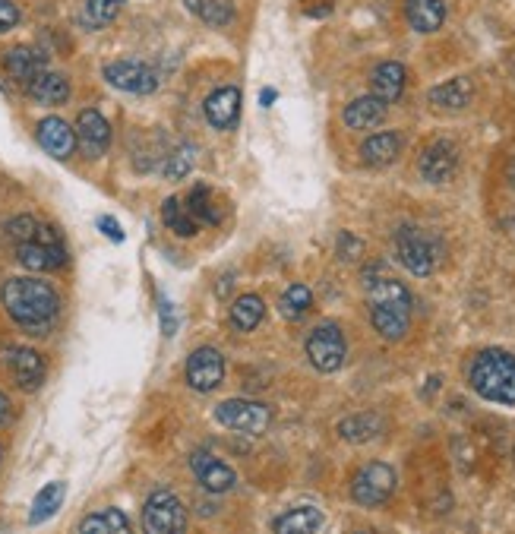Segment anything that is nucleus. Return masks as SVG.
<instances>
[{
	"mask_svg": "<svg viewBox=\"0 0 515 534\" xmlns=\"http://www.w3.org/2000/svg\"><path fill=\"white\" fill-rule=\"evenodd\" d=\"M193 16H200L206 26H228L234 19V4L231 0H184Z\"/></svg>",
	"mask_w": 515,
	"mask_h": 534,
	"instance_id": "nucleus-29",
	"label": "nucleus"
},
{
	"mask_svg": "<svg viewBox=\"0 0 515 534\" xmlns=\"http://www.w3.org/2000/svg\"><path fill=\"white\" fill-rule=\"evenodd\" d=\"M263 316H266V304L263 298H256V294H241V298L231 304V323L241 332H253L263 323Z\"/></svg>",
	"mask_w": 515,
	"mask_h": 534,
	"instance_id": "nucleus-26",
	"label": "nucleus"
},
{
	"mask_svg": "<svg viewBox=\"0 0 515 534\" xmlns=\"http://www.w3.org/2000/svg\"><path fill=\"white\" fill-rule=\"evenodd\" d=\"M98 228H102V231H105V234L111 237V241H117V244H121V241H124V231H121V228H117V225H114L111 219H98Z\"/></svg>",
	"mask_w": 515,
	"mask_h": 534,
	"instance_id": "nucleus-39",
	"label": "nucleus"
},
{
	"mask_svg": "<svg viewBox=\"0 0 515 534\" xmlns=\"http://www.w3.org/2000/svg\"><path fill=\"white\" fill-rule=\"evenodd\" d=\"M190 465L196 471V481H200L209 493H225L234 487V468L222 459L209 456V452H196Z\"/></svg>",
	"mask_w": 515,
	"mask_h": 534,
	"instance_id": "nucleus-17",
	"label": "nucleus"
},
{
	"mask_svg": "<svg viewBox=\"0 0 515 534\" xmlns=\"http://www.w3.org/2000/svg\"><path fill=\"white\" fill-rule=\"evenodd\" d=\"M105 79L121 92H133V95H149L158 86V76L149 64L140 61H114L105 67Z\"/></svg>",
	"mask_w": 515,
	"mask_h": 534,
	"instance_id": "nucleus-11",
	"label": "nucleus"
},
{
	"mask_svg": "<svg viewBox=\"0 0 515 534\" xmlns=\"http://www.w3.org/2000/svg\"><path fill=\"white\" fill-rule=\"evenodd\" d=\"M79 534H133L130 522L121 509H108V512H95V516L83 519Z\"/></svg>",
	"mask_w": 515,
	"mask_h": 534,
	"instance_id": "nucleus-28",
	"label": "nucleus"
},
{
	"mask_svg": "<svg viewBox=\"0 0 515 534\" xmlns=\"http://www.w3.org/2000/svg\"><path fill=\"white\" fill-rule=\"evenodd\" d=\"M405 16L414 32H437L446 23L443 0H405Z\"/></svg>",
	"mask_w": 515,
	"mask_h": 534,
	"instance_id": "nucleus-24",
	"label": "nucleus"
},
{
	"mask_svg": "<svg viewBox=\"0 0 515 534\" xmlns=\"http://www.w3.org/2000/svg\"><path fill=\"white\" fill-rule=\"evenodd\" d=\"M7 421H10V399L0 392V424H7Z\"/></svg>",
	"mask_w": 515,
	"mask_h": 534,
	"instance_id": "nucleus-40",
	"label": "nucleus"
},
{
	"mask_svg": "<svg viewBox=\"0 0 515 534\" xmlns=\"http://www.w3.org/2000/svg\"><path fill=\"white\" fill-rule=\"evenodd\" d=\"M162 219H165V225H168L174 234H181V237H193L196 231H200V225H196V222L190 219V212L181 206V200H177V196L165 200V206H162Z\"/></svg>",
	"mask_w": 515,
	"mask_h": 534,
	"instance_id": "nucleus-32",
	"label": "nucleus"
},
{
	"mask_svg": "<svg viewBox=\"0 0 515 534\" xmlns=\"http://www.w3.org/2000/svg\"><path fill=\"white\" fill-rule=\"evenodd\" d=\"M320 528H323V512L313 506H297L275 519L272 525L275 534H316Z\"/></svg>",
	"mask_w": 515,
	"mask_h": 534,
	"instance_id": "nucleus-25",
	"label": "nucleus"
},
{
	"mask_svg": "<svg viewBox=\"0 0 515 534\" xmlns=\"http://www.w3.org/2000/svg\"><path fill=\"white\" fill-rule=\"evenodd\" d=\"M418 168H421V177L430 184H446L449 177L459 168V149L449 140H433L421 158H418Z\"/></svg>",
	"mask_w": 515,
	"mask_h": 534,
	"instance_id": "nucleus-13",
	"label": "nucleus"
},
{
	"mask_svg": "<svg viewBox=\"0 0 515 534\" xmlns=\"http://www.w3.org/2000/svg\"><path fill=\"white\" fill-rule=\"evenodd\" d=\"M0 301H4L16 326L29 332H45L57 320V310H61L57 291L42 279H10L0 291Z\"/></svg>",
	"mask_w": 515,
	"mask_h": 534,
	"instance_id": "nucleus-2",
	"label": "nucleus"
},
{
	"mask_svg": "<svg viewBox=\"0 0 515 534\" xmlns=\"http://www.w3.org/2000/svg\"><path fill=\"white\" fill-rule=\"evenodd\" d=\"M402 152V133H373L361 146V162L370 168L392 165Z\"/></svg>",
	"mask_w": 515,
	"mask_h": 534,
	"instance_id": "nucleus-20",
	"label": "nucleus"
},
{
	"mask_svg": "<svg viewBox=\"0 0 515 534\" xmlns=\"http://www.w3.org/2000/svg\"><path fill=\"white\" fill-rule=\"evenodd\" d=\"M395 493V471L386 462H370L364 465L351 481V500L358 506H383Z\"/></svg>",
	"mask_w": 515,
	"mask_h": 534,
	"instance_id": "nucleus-7",
	"label": "nucleus"
},
{
	"mask_svg": "<svg viewBox=\"0 0 515 534\" xmlns=\"http://www.w3.org/2000/svg\"><path fill=\"white\" fill-rule=\"evenodd\" d=\"M26 92L35 98V102H42V105H64L67 98H70V79L64 73L42 70L26 86Z\"/></svg>",
	"mask_w": 515,
	"mask_h": 534,
	"instance_id": "nucleus-22",
	"label": "nucleus"
},
{
	"mask_svg": "<svg viewBox=\"0 0 515 534\" xmlns=\"http://www.w3.org/2000/svg\"><path fill=\"white\" fill-rule=\"evenodd\" d=\"M471 389L487 402L515 405V358L509 351L487 348L471 361Z\"/></svg>",
	"mask_w": 515,
	"mask_h": 534,
	"instance_id": "nucleus-3",
	"label": "nucleus"
},
{
	"mask_svg": "<svg viewBox=\"0 0 515 534\" xmlns=\"http://www.w3.org/2000/svg\"><path fill=\"white\" fill-rule=\"evenodd\" d=\"M373 272H364L367 285V304H370V323L373 329L389 342L405 339L411 323V291L383 272V263L370 266Z\"/></svg>",
	"mask_w": 515,
	"mask_h": 534,
	"instance_id": "nucleus-1",
	"label": "nucleus"
},
{
	"mask_svg": "<svg viewBox=\"0 0 515 534\" xmlns=\"http://www.w3.org/2000/svg\"><path fill=\"white\" fill-rule=\"evenodd\" d=\"M354 534H373V531H354Z\"/></svg>",
	"mask_w": 515,
	"mask_h": 534,
	"instance_id": "nucleus-42",
	"label": "nucleus"
},
{
	"mask_svg": "<svg viewBox=\"0 0 515 534\" xmlns=\"http://www.w3.org/2000/svg\"><path fill=\"white\" fill-rule=\"evenodd\" d=\"M0 364L10 370V377L19 389H35L45 380V358L32 348H4L0 351Z\"/></svg>",
	"mask_w": 515,
	"mask_h": 534,
	"instance_id": "nucleus-10",
	"label": "nucleus"
},
{
	"mask_svg": "<svg viewBox=\"0 0 515 534\" xmlns=\"http://www.w3.org/2000/svg\"><path fill=\"white\" fill-rule=\"evenodd\" d=\"M260 102H263V105H272V102H275V89H266Z\"/></svg>",
	"mask_w": 515,
	"mask_h": 534,
	"instance_id": "nucleus-41",
	"label": "nucleus"
},
{
	"mask_svg": "<svg viewBox=\"0 0 515 534\" xmlns=\"http://www.w3.org/2000/svg\"><path fill=\"white\" fill-rule=\"evenodd\" d=\"M193 158H196V152L187 143H181L165 158V177H171V181H181V177H187V171L193 168Z\"/></svg>",
	"mask_w": 515,
	"mask_h": 534,
	"instance_id": "nucleus-34",
	"label": "nucleus"
},
{
	"mask_svg": "<svg viewBox=\"0 0 515 534\" xmlns=\"http://www.w3.org/2000/svg\"><path fill=\"white\" fill-rule=\"evenodd\" d=\"M408 86V73L399 61H386V64H376L370 73V89L373 98H380V102H399L402 92Z\"/></svg>",
	"mask_w": 515,
	"mask_h": 534,
	"instance_id": "nucleus-16",
	"label": "nucleus"
},
{
	"mask_svg": "<svg viewBox=\"0 0 515 534\" xmlns=\"http://www.w3.org/2000/svg\"><path fill=\"white\" fill-rule=\"evenodd\" d=\"M215 421L228 430H237V433H253V437H260V433L269 430L272 424V411L263 405V402H244V399H231V402H222L215 408Z\"/></svg>",
	"mask_w": 515,
	"mask_h": 534,
	"instance_id": "nucleus-9",
	"label": "nucleus"
},
{
	"mask_svg": "<svg viewBox=\"0 0 515 534\" xmlns=\"http://www.w3.org/2000/svg\"><path fill=\"white\" fill-rule=\"evenodd\" d=\"M225 380V358L215 348H196L187 361V383L196 392H212Z\"/></svg>",
	"mask_w": 515,
	"mask_h": 534,
	"instance_id": "nucleus-12",
	"label": "nucleus"
},
{
	"mask_svg": "<svg viewBox=\"0 0 515 534\" xmlns=\"http://www.w3.org/2000/svg\"><path fill=\"white\" fill-rule=\"evenodd\" d=\"M203 111L209 117V124L212 127H219V130H231L237 124V117H241V89H234V86H222V89H215L206 102H203Z\"/></svg>",
	"mask_w": 515,
	"mask_h": 534,
	"instance_id": "nucleus-15",
	"label": "nucleus"
},
{
	"mask_svg": "<svg viewBox=\"0 0 515 534\" xmlns=\"http://www.w3.org/2000/svg\"><path fill=\"white\" fill-rule=\"evenodd\" d=\"M345 127L351 130H370V127H380L386 121V102L373 95H364V98H354V102L345 108L342 114Z\"/></svg>",
	"mask_w": 515,
	"mask_h": 534,
	"instance_id": "nucleus-23",
	"label": "nucleus"
},
{
	"mask_svg": "<svg viewBox=\"0 0 515 534\" xmlns=\"http://www.w3.org/2000/svg\"><path fill=\"white\" fill-rule=\"evenodd\" d=\"M4 70L16 79V83L29 86L32 79L45 70V54L38 51V48H26V45L10 48V51L4 54Z\"/></svg>",
	"mask_w": 515,
	"mask_h": 534,
	"instance_id": "nucleus-19",
	"label": "nucleus"
},
{
	"mask_svg": "<svg viewBox=\"0 0 515 534\" xmlns=\"http://www.w3.org/2000/svg\"><path fill=\"white\" fill-rule=\"evenodd\" d=\"M345 354H348V342H345V332L335 326V323H320L307 339V358L310 364L320 370V373H335L345 364Z\"/></svg>",
	"mask_w": 515,
	"mask_h": 534,
	"instance_id": "nucleus-6",
	"label": "nucleus"
},
{
	"mask_svg": "<svg viewBox=\"0 0 515 534\" xmlns=\"http://www.w3.org/2000/svg\"><path fill=\"white\" fill-rule=\"evenodd\" d=\"M35 231H38V219H35V215H16V219L7 225V234L13 237L16 244H26V241H32Z\"/></svg>",
	"mask_w": 515,
	"mask_h": 534,
	"instance_id": "nucleus-36",
	"label": "nucleus"
},
{
	"mask_svg": "<svg viewBox=\"0 0 515 534\" xmlns=\"http://www.w3.org/2000/svg\"><path fill=\"white\" fill-rule=\"evenodd\" d=\"M127 4V0H89L86 4V16H89V26H108L111 19L121 13V7Z\"/></svg>",
	"mask_w": 515,
	"mask_h": 534,
	"instance_id": "nucleus-35",
	"label": "nucleus"
},
{
	"mask_svg": "<svg viewBox=\"0 0 515 534\" xmlns=\"http://www.w3.org/2000/svg\"><path fill=\"white\" fill-rule=\"evenodd\" d=\"M61 503H64V484H48V487H42V493H38L35 503H32L29 522H32V525H38V522L51 519L54 512L61 509Z\"/></svg>",
	"mask_w": 515,
	"mask_h": 534,
	"instance_id": "nucleus-31",
	"label": "nucleus"
},
{
	"mask_svg": "<svg viewBox=\"0 0 515 534\" xmlns=\"http://www.w3.org/2000/svg\"><path fill=\"white\" fill-rule=\"evenodd\" d=\"M471 95H474L471 79L455 76V79H446V83L430 89V105L437 111H462L471 102Z\"/></svg>",
	"mask_w": 515,
	"mask_h": 534,
	"instance_id": "nucleus-21",
	"label": "nucleus"
},
{
	"mask_svg": "<svg viewBox=\"0 0 515 534\" xmlns=\"http://www.w3.org/2000/svg\"><path fill=\"white\" fill-rule=\"evenodd\" d=\"M187 212H190V219L196 222V225H219L222 219H219V209L212 206V193H209V187L206 184H196L193 187V193H190V200H187Z\"/></svg>",
	"mask_w": 515,
	"mask_h": 534,
	"instance_id": "nucleus-30",
	"label": "nucleus"
},
{
	"mask_svg": "<svg viewBox=\"0 0 515 534\" xmlns=\"http://www.w3.org/2000/svg\"><path fill=\"white\" fill-rule=\"evenodd\" d=\"M16 260L23 263V269H32V272H54L67 263V250H64L61 234L48 222H38L32 241L16 244Z\"/></svg>",
	"mask_w": 515,
	"mask_h": 534,
	"instance_id": "nucleus-4",
	"label": "nucleus"
},
{
	"mask_svg": "<svg viewBox=\"0 0 515 534\" xmlns=\"http://www.w3.org/2000/svg\"><path fill=\"white\" fill-rule=\"evenodd\" d=\"M383 421L376 414H351L339 424V433L348 443H370L373 437H380Z\"/></svg>",
	"mask_w": 515,
	"mask_h": 534,
	"instance_id": "nucleus-27",
	"label": "nucleus"
},
{
	"mask_svg": "<svg viewBox=\"0 0 515 534\" xmlns=\"http://www.w3.org/2000/svg\"><path fill=\"white\" fill-rule=\"evenodd\" d=\"M361 241H358V237H351V234H342L339 237V253H342V260H358V256H361Z\"/></svg>",
	"mask_w": 515,
	"mask_h": 534,
	"instance_id": "nucleus-38",
	"label": "nucleus"
},
{
	"mask_svg": "<svg viewBox=\"0 0 515 534\" xmlns=\"http://www.w3.org/2000/svg\"><path fill=\"white\" fill-rule=\"evenodd\" d=\"M38 143L54 158H70L76 149V133L61 117H45V121L38 124Z\"/></svg>",
	"mask_w": 515,
	"mask_h": 534,
	"instance_id": "nucleus-18",
	"label": "nucleus"
},
{
	"mask_svg": "<svg viewBox=\"0 0 515 534\" xmlns=\"http://www.w3.org/2000/svg\"><path fill=\"white\" fill-rule=\"evenodd\" d=\"M512 228H515V215H512Z\"/></svg>",
	"mask_w": 515,
	"mask_h": 534,
	"instance_id": "nucleus-43",
	"label": "nucleus"
},
{
	"mask_svg": "<svg viewBox=\"0 0 515 534\" xmlns=\"http://www.w3.org/2000/svg\"><path fill=\"white\" fill-rule=\"evenodd\" d=\"M76 143L83 146L89 158L105 155L111 146V127L98 111H83L76 117Z\"/></svg>",
	"mask_w": 515,
	"mask_h": 534,
	"instance_id": "nucleus-14",
	"label": "nucleus"
},
{
	"mask_svg": "<svg viewBox=\"0 0 515 534\" xmlns=\"http://www.w3.org/2000/svg\"><path fill=\"white\" fill-rule=\"evenodd\" d=\"M19 23V7L10 0H0V32H10Z\"/></svg>",
	"mask_w": 515,
	"mask_h": 534,
	"instance_id": "nucleus-37",
	"label": "nucleus"
},
{
	"mask_svg": "<svg viewBox=\"0 0 515 534\" xmlns=\"http://www.w3.org/2000/svg\"><path fill=\"white\" fill-rule=\"evenodd\" d=\"M395 250H399V260L411 275H421L424 279V275L437 269V247H433V241L421 228H414V225L399 228V234H395Z\"/></svg>",
	"mask_w": 515,
	"mask_h": 534,
	"instance_id": "nucleus-8",
	"label": "nucleus"
},
{
	"mask_svg": "<svg viewBox=\"0 0 515 534\" xmlns=\"http://www.w3.org/2000/svg\"><path fill=\"white\" fill-rule=\"evenodd\" d=\"M143 531L146 534H184L187 531V509L174 493L158 490L143 506Z\"/></svg>",
	"mask_w": 515,
	"mask_h": 534,
	"instance_id": "nucleus-5",
	"label": "nucleus"
},
{
	"mask_svg": "<svg viewBox=\"0 0 515 534\" xmlns=\"http://www.w3.org/2000/svg\"><path fill=\"white\" fill-rule=\"evenodd\" d=\"M310 307H313V294H310L307 285H291L279 301V313L285 316V320H301Z\"/></svg>",
	"mask_w": 515,
	"mask_h": 534,
	"instance_id": "nucleus-33",
	"label": "nucleus"
}]
</instances>
